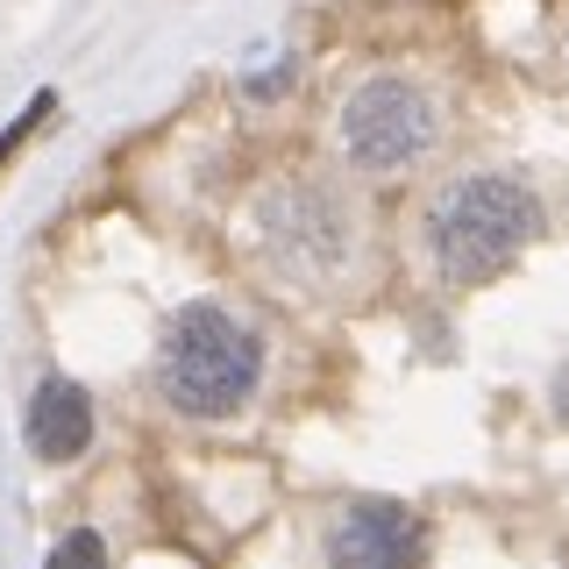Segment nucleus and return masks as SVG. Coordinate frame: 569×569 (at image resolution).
Listing matches in <instances>:
<instances>
[{
    "mask_svg": "<svg viewBox=\"0 0 569 569\" xmlns=\"http://www.w3.org/2000/svg\"><path fill=\"white\" fill-rule=\"evenodd\" d=\"M43 114H50V93H36V100L22 107V114L8 121V136H0V164H8V157L22 150V142H29V129H36V121H43Z\"/></svg>",
    "mask_w": 569,
    "mask_h": 569,
    "instance_id": "nucleus-8",
    "label": "nucleus"
},
{
    "mask_svg": "<svg viewBox=\"0 0 569 569\" xmlns=\"http://www.w3.org/2000/svg\"><path fill=\"white\" fill-rule=\"evenodd\" d=\"M435 142H441V107H435V93L413 86V79H391V71L363 79L342 100V114H335V150H342V164L363 171V178L413 171Z\"/></svg>",
    "mask_w": 569,
    "mask_h": 569,
    "instance_id": "nucleus-4",
    "label": "nucleus"
},
{
    "mask_svg": "<svg viewBox=\"0 0 569 569\" xmlns=\"http://www.w3.org/2000/svg\"><path fill=\"white\" fill-rule=\"evenodd\" d=\"M548 406H556V413H562V420H569V363H562V370H556V385H548Z\"/></svg>",
    "mask_w": 569,
    "mask_h": 569,
    "instance_id": "nucleus-9",
    "label": "nucleus"
},
{
    "mask_svg": "<svg viewBox=\"0 0 569 569\" xmlns=\"http://www.w3.org/2000/svg\"><path fill=\"white\" fill-rule=\"evenodd\" d=\"M427 520L399 498H349L328 520V569H420Z\"/></svg>",
    "mask_w": 569,
    "mask_h": 569,
    "instance_id": "nucleus-5",
    "label": "nucleus"
},
{
    "mask_svg": "<svg viewBox=\"0 0 569 569\" xmlns=\"http://www.w3.org/2000/svg\"><path fill=\"white\" fill-rule=\"evenodd\" d=\"M257 242L284 278L299 284H335L349 278V263L363 257V213L342 186L328 178H278L257 200Z\"/></svg>",
    "mask_w": 569,
    "mask_h": 569,
    "instance_id": "nucleus-3",
    "label": "nucleus"
},
{
    "mask_svg": "<svg viewBox=\"0 0 569 569\" xmlns=\"http://www.w3.org/2000/svg\"><path fill=\"white\" fill-rule=\"evenodd\" d=\"M43 569H107V548H100V533H93V527H71L64 541H58V556H50Z\"/></svg>",
    "mask_w": 569,
    "mask_h": 569,
    "instance_id": "nucleus-7",
    "label": "nucleus"
},
{
    "mask_svg": "<svg viewBox=\"0 0 569 569\" xmlns=\"http://www.w3.org/2000/svg\"><path fill=\"white\" fill-rule=\"evenodd\" d=\"M86 441H93V399H86L71 378H50L29 399V449L43 462H71Z\"/></svg>",
    "mask_w": 569,
    "mask_h": 569,
    "instance_id": "nucleus-6",
    "label": "nucleus"
},
{
    "mask_svg": "<svg viewBox=\"0 0 569 569\" xmlns=\"http://www.w3.org/2000/svg\"><path fill=\"white\" fill-rule=\"evenodd\" d=\"M263 385V335L242 313L192 299L164 320L157 342V399L186 420H236Z\"/></svg>",
    "mask_w": 569,
    "mask_h": 569,
    "instance_id": "nucleus-2",
    "label": "nucleus"
},
{
    "mask_svg": "<svg viewBox=\"0 0 569 569\" xmlns=\"http://www.w3.org/2000/svg\"><path fill=\"white\" fill-rule=\"evenodd\" d=\"M533 242H541V200L506 171L449 178L420 207V257L449 292H477V284L506 278Z\"/></svg>",
    "mask_w": 569,
    "mask_h": 569,
    "instance_id": "nucleus-1",
    "label": "nucleus"
}]
</instances>
